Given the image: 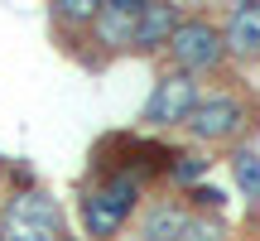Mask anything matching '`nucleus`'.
<instances>
[{
  "label": "nucleus",
  "mask_w": 260,
  "mask_h": 241,
  "mask_svg": "<svg viewBox=\"0 0 260 241\" xmlns=\"http://www.w3.org/2000/svg\"><path fill=\"white\" fill-rule=\"evenodd\" d=\"M226 48L241 58H255L260 53V0H246V5L232 10V19H226Z\"/></svg>",
  "instance_id": "9"
},
{
  "label": "nucleus",
  "mask_w": 260,
  "mask_h": 241,
  "mask_svg": "<svg viewBox=\"0 0 260 241\" xmlns=\"http://www.w3.org/2000/svg\"><path fill=\"white\" fill-rule=\"evenodd\" d=\"M140 10H145V0H102L92 19V39L102 48H135Z\"/></svg>",
  "instance_id": "6"
},
{
  "label": "nucleus",
  "mask_w": 260,
  "mask_h": 241,
  "mask_svg": "<svg viewBox=\"0 0 260 241\" xmlns=\"http://www.w3.org/2000/svg\"><path fill=\"white\" fill-rule=\"evenodd\" d=\"M63 241H77V236H63Z\"/></svg>",
  "instance_id": "15"
},
{
  "label": "nucleus",
  "mask_w": 260,
  "mask_h": 241,
  "mask_svg": "<svg viewBox=\"0 0 260 241\" xmlns=\"http://www.w3.org/2000/svg\"><path fill=\"white\" fill-rule=\"evenodd\" d=\"M222 53H226V39L217 34L207 19H183L178 34L169 39V58H174L178 73H188V77L217 68V63H222Z\"/></svg>",
  "instance_id": "3"
},
{
  "label": "nucleus",
  "mask_w": 260,
  "mask_h": 241,
  "mask_svg": "<svg viewBox=\"0 0 260 241\" xmlns=\"http://www.w3.org/2000/svg\"><path fill=\"white\" fill-rule=\"evenodd\" d=\"M0 236L5 241H63V207L44 188H19L5 198L0 213Z\"/></svg>",
  "instance_id": "2"
},
{
  "label": "nucleus",
  "mask_w": 260,
  "mask_h": 241,
  "mask_svg": "<svg viewBox=\"0 0 260 241\" xmlns=\"http://www.w3.org/2000/svg\"><path fill=\"white\" fill-rule=\"evenodd\" d=\"M198 102H203V92H198V77H188V73H169V77H159L154 92H149L145 120H149V126H183V120L193 116Z\"/></svg>",
  "instance_id": "4"
},
{
  "label": "nucleus",
  "mask_w": 260,
  "mask_h": 241,
  "mask_svg": "<svg viewBox=\"0 0 260 241\" xmlns=\"http://www.w3.org/2000/svg\"><path fill=\"white\" fill-rule=\"evenodd\" d=\"M0 241H5V236H0Z\"/></svg>",
  "instance_id": "16"
},
{
  "label": "nucleus",
  "mask_w": 260,
  "mask_h": 241,
  "mask_svg": "<svg viewBox=\"0 0 260 241\" xmlns=\"http://www.w3.org/2000/svg\"><path fill=\"white\" fill-rule=\"evenodd\" d=\"M53 15L63 19V24H92L96 19V0H58Z\"/></svg>",
  "instance_id": "12"
},
{
  "label": "nucleus",
  "mask_w": 260,
  "mask_h": 241,
  "mask_svg": "<svg viewBox=\"0 0 260 241\" xmlns=\"http://www.w3.org/2000/svg\"><path fill=\"white\" fill-rule=\"evenodd\" d=\"M232 178L251 203H260V155L255 149H236L232 155Z\"/></svg>",
  "instance_id": "10"
},
{
  "label": "nucleus",
  "mask_w": 260,
  "mask_h": 241,
  "mask_svg": "<svg viewBox=\"0 0 260 241\" xmlns=\"http://www.w3.org/2000/svg\"><path fill=\"white\" fill-rule=\"evenodd\" d=\"M178 5H154V0H145V10H140V29H135V48H169V39L178 34Z\"/></svg>",
  "instance_id": "8"
},
{
  "label": "nucleus",
  "mask_w": 260,
  "mask_h": 241,
  "mask_svg": "<svg viewBox=\"0 0 260 241\" xmlns=\"http://www.w3.org/2000/svg\"><path fill=\"white\" fill-rule=\"evenodd\" d=\"M188 130H193V140H232L236 130L246 126V106L236 102L232 92H212V97H203V102L193 106V116L183 120Z\"/></svg>",
  "instance_id": "5"
},
{
  "label": "nucleus",
  "mask_w": 260,
  "mask_h": 241,
  "mask_svg": "<svg viewBox=\"0 0 260 241\" xmlns=\"http://www.w3.org/2000/svg\"><path fill=\"white\" fill-rule=\"evenodd\" d=\"M207 164H212V159H203V155H174V164H169V174H174L178 184L198 188V184H203V174H207Z\"/></svg>",
  "instance_id": "11"
},
{
  "label": "nucleus",
  "mask_w": 260,
  "mask_h": 241,
  "mask_svg": "<svg viewBox=\"0 0 260 241\" xmlns=\"http://www.w3.org/2000/svg\"><path fill=\"white\" fill-rule=\"evenodd\" d=\"M193 203H198V207H212V213H217V207L226 203V193H222V188H207V184H198V188H193Z\"/></svg>",
  "instance_id": "14"
},
{
  "label": "nucleus",
  "mask_w": 260,
  "mask_h": 241,
  "mask_svg": "<svg viewBox=\"0 0 260 241\" xmlns=\"http://www.w3.org/2000/svg\"><path fill=\"white\" fill-rule=\"evenodd\" d=\"M188 222H193V213H188L183 203H149L145 213H140L135 241H183Z\"/></svg>",
  "instance_id": "7"
},
{
  "label": "nucleus",
  "mask_w": 260,
  "mask_h": 241,
  "mask_svg": "<svg viewBox=\"0 0 260 241\" xmlns=\"http://www.w3.org/2000/svg\"><path fill=\"white\" fill-rule=\"evenodd\" d=\"M140 188H145V174H140V169H116V174H106L96 188H87L82 193V227H87V236L111 241L130 222V213L140 207Z\"/></svg>",
  "instance_id": "1"
},
{
  "label": "nucleus",
  "mask_w": 260,
  "mask_h": 241,
  "mask_svg": "<svg viewBox=\"0 0 260 241\" xmlns=\"http://www.w3.org/2000/svg\"><path fill=\"white\" fill-rule=\"evenodd\" d=\"M226 232H222V222L217 217H193L188 222V232H183V241H222Z\"/></svg>",
  "instance_id": "13"
}]
</instances>
